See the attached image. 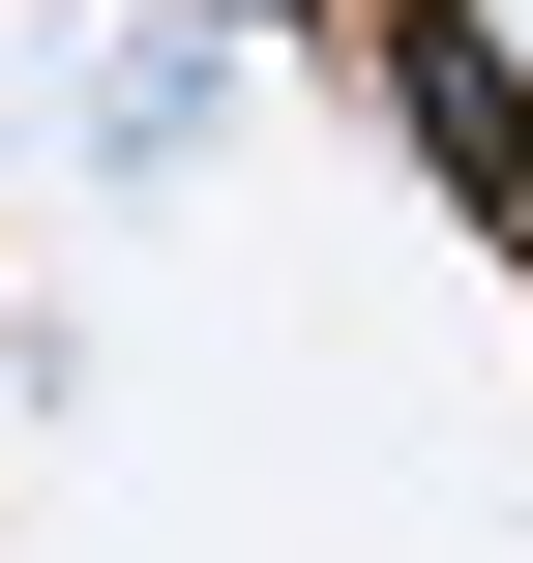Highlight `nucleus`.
<instances>
[{"instance_id":"f257e3e1","label":"nucleus","mask_w":533,"mask_h":563,"mask_svg":"<svg viewBox=\"0 0 533 563\" xmlns=\"http://www.w3.org/2000/svg\"><path fill=\"white\" fill-rule=\"evenodd\" d=\"M386 119L445 148V208H475V238L533 267V59L475 30V0H386Z\"/></svg>"}]
</instances>
